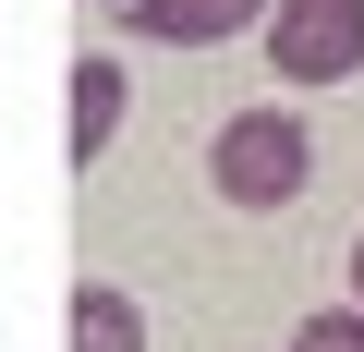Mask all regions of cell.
I'll return each instance as SVG.
<instances>
[{
  "instance_id": "1",
  "label": "cell",
  "mask_w": 364,
  "mask_h": 352,
  "mask_svg": "<svg viewBox=\"0 0 364 352\" xmlns=\"http://www.w3.org/2000/svg\"><path fill=\"white\" fill-rule=\"evenodd\" d=\"M304 170H316V134H304L291 110H231V122L207 134V183H219V207H291Z\"/></svg>"
},
{
  "instance_id": "2",
  "label": "cell",
  "mask_w": 364,
  "mask_h": 352,
  "mask_svg": "<svg viewBox=\"0 0 364 352\" xmlns=\"http://www.w3.org/2000/svg\"><path fill=\"white\" fill-rule=\"evenodd\" d=\"M267 73L279 85H352L364 73V0H267Z\"/></svg>"
},
{
  "instance_id": "3",
  "label": "cell",
  "mask_w": 364,
  "mask_h": 352,
  "mask_svg": "<svg viewBox=\"0 0 364 352\" xmlns=\"http://www.w3.org/2000/svg\"><path fill=\"white\" fill-rule=\"evenodd\" d=\"M122 25L158 37V49H219V37H243V25H267V0H134Z\"/></svg>"
},
{
  "instance_id": "4",
  "label": "cell",
  "mask_w": 364,
  "mask_h": 352,
  "mask_svg": "<svg viewBox=\"0 0 364 352\" xmlns=\"http://www.w3.org/2000/svg\"><path fill=\"white\" fill-rule=\"evenodd\" d=\"M109 134H122V61H73V158H109Z\"/></svg>"
},
{
  "instance_id": "5",
  "label": "cell",
  "mask_w": 364,
  "mask_h": 352,
  "mask_svg": "<svg viewBox=\"0 0 364 352\" xmlns=\"http://www.w3.org/2000/svg\"><path fill=\"white\" fill-rule=\"evenodd\" d=\"M73 352H146V304L109 292V279H85L73 292Z\"/></svg>"
},
{
  "instance_id": "6",
  "label": "cell",
  "mask_w": 364,
  "mask_h": 352,
  "mask_svg": "<svg viewBox=\"0 0 364 352\" xmlns=\"http://www.w3.org/2000/svg\"><path fill=\"white\" fill-rule=\"evenodd\" d=\"M291 352H364V304H328V316H304V328H291Z\"/></svg>"
},
{
  "instance_id": "7",
  "label": "cell",
  "mask_w": 364,
  "mask_h": 352,
  "mask_svg": "<svg viewBox=\"0 0 364 352\" xmlns=\"http://www.w3.org/2000/svg\"><path fill=\"white\" fill-rule=\"evenodd\" d=\"M352 304H364V243H352Z\"/></svg>"
},
{
  "instance_id": "8",
  "label": "cell",
  "mask_w": 364,
  "mask_h": 352,
  "mask_svg": "<svg viewBox=\"0 0 364 352\" xmlns=\"http://www.w3.org/2000/svg\"><path fill=\"white\" fill-rule=\"evenodd\" d=\"M85 13H134V0H85Z\"/></svg>"
}]
</instances>
